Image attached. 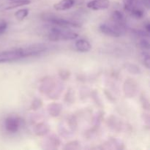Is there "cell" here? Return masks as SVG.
I'll use <instances>...</instances> for the list:
<instances>
[{"label":"cell","mask_w":150,"mask_h":150,"mask_svg":"<svg viewBox=\"0 0 150 150\" xmlns=\"http://www.w3.org/2000/svg\"><path fill=\"white\" fill-rule=\"evenodd\" d=\"M45 21L50 22L53 24L56 25L57 26H60L63 28H68V27H74L79 28L81 26L80 23H78L76 22L71 21L67 20L64 18H57L54 16H45Z\"/></svg>","instance_id":"cell-5"},{"label":"cell","mask_w":150,"mask_h":150,"mask_svg":"<svg viewBox=\"0 0 150 150\" xmlns=\"http://www.w3.org/2000/svg\"><path fill=\"white\" fill-rule=\"evenodd\" d=\"M137 91V83L133 79H126L124 83V92L127 98H133L136 95Z\"/></svg>","instance_id":"cell-8"},{"label":"cell","mask_w":150,"mask_h":150,"mask_svg":"<svg viewBox=\"0 0 150 150\" xmlns=\"http://www.w3.org/2000/svg\"><path fill=\"white\" fill-rule=\"evenodd\" d=\"M42 106V101L40 99H35L31 103V110H38Z\"/></svg>","instance_id":"cell-19"},{"label":"cell","mask_w":150,"mask_h":150,"mask_svg":"<svg viewBox=\"0 0 150 150\" xmlns=\"http://www.w3.org/2000/svg\"><path fill=\"white\" fill-rule=\"evenodd\" d=\"M21 120L17 116H9L4 120V128L10 133H16L21 126Z\"/></svg>","instance_id":"cell-6"},{"label":"cell","mask_w":150,"mask_h":150,"mask_svg":"<svg viewBox=\"0 0 150 150\" xmlns=\"http://www.w3.org/2000/svg\"><path fill=\"white\" fill-rule=\"evenodd\" d=\"M23 58H24V56H23L22 48H17V49L0 52V64L18 61Z\"/></svg>","instance_id":"cell-4"},{"label":"cell","mask_w":150,"mask_h":150,"mask_svg":"<svg viewBox=\"0 0 150 150\" xmlns=\"http://www.w3.org/2000/svg\"><path fill=\"white\" fill-rule=\"evenodd\" d=\"M59 76L63 80H66L67 79H68L69 76H70V73H69L67 70H62L59 72Z\"/></svg>","instance_id":"cell-25"},{"label":"cell","mask_w":150,"mask_h":150,"mask_svg":"<svg viewBox=\"0 0 150 150\" xmlns=\"http://www.w3.org/2000/svg\"><path fill=\"white\" fill-rule=\"evenodd\" d=\"M29 9H21V10H18V11L16 12L15 13V16H16V19L19 21H22L24 18L27 17L29 15Z\"/></svg>","instance_id":"cell-18"},{"label":"cell","mask_w":150,"mask_h":150,"mask_svg":"<svg viewBox=\"0 0 150 150\" xmlns=\"http://www.w3.org/2000/svg\"><path fill=\"white\" fill-rule=\"evenodd\" d=\"M99 29L102 33L113 38H119L122 36L125 30L124 25H120L114 23L112 24L102 23L100 25Z\"/></svg>","instance_id":"cell-3"},{"label":"cell","mask_w":150,"mask_h":150,"mask_svg":"<svg viewBox=\"0 0 150 150\" xmlns=\"http://www.w3.org/2000/svg\"><path fill=\"white\" fill-rule=\"evenodd\" d=\"M8 1H16V0H8Z\"/></svg>","instance_id":"cell-28"},{"label":"cell","mask_w":150,"mask_h":150,"mask_svg":"<svg viewBox=\"0 0 150 150\" xmlns=\"http://www.w3.org/2000/svg\"><path fill=\"white\" fill-rule=\"evenodd\" d=\"M130 12H131L132 16L134 17L135 18H142L144 17V10L142 8H140V7H138L135 5L131 9Z\"/></svg>","instance_id":"cell-17"},{"label":"cell","mask_w":150,"mask_h":150,"mask_svg":"<svg viewBox=\"0 0 150 150\" xmlns=\"http://www.w3.org/2000/svg\"><path fill=\"white\" fill-rule=\"evenodd\" d=\"M75 46H76V50L78 51L81 53L88 52L92 48V45H91L90 42L84 39L77 40L76 41V43H75Z\"/></svg>","instance_id":"cell-10"},{"label":"cell","mask_w":150,"mask_h":150,"mask_svg":"<svg viewBox=\"0 0 150 150\" xmlns=\"http://www.w3.org/2000/svg\"><path fill=\"white\" fill-rule=\"evenodd\" d=\"M24 58L29 57H35L45 52L47 50V46L44 44H35L29 45L26 48H22Z\"/></svg>","instance_id":"cell-7"},{"label":"cell","mask_w":150,"mask_h":150,"mask_svg":"<svg viewBox=\"0 0 150 150\" xmlns=\"http://www.w3.org/2000/svg\"><path fill=\"white\" fill-rule=\"evenodd\" d=\"M79 143L78 142H70L69 144H67L66 146L64 147L65 149H78L79 148Z\"/></svg>","instance_id":"cell-22"},{"label":"cell","mask_w":150,"mask_h":150,"mask_svg":"<svg viewBox=\"0 0 150 150\" xmlns=\"http://www.w3.org/2000/svg\"><path fill=\"white\" fill-rule=\"evenodd\" d=\"M87 7L93 10H102L108 8L110 6L109 0H92L87 3Z\"/></svg>","instance_id":"cell-9"},{"label":"cell","mask_w":150,"mask_h":150,"mask_svg":"<svg viewBox=\"0 0 150 150\" xmlns=\"http://www.w3.org/2000/svg\"><path fill=\"white\" fill-rule=\"evenodd\" d=\"M142 3H143L144 5L146 7V9H147V10H149V4H150L149 0H142Z\"/></svg>","instance_id":"cell-26"},{"label":"cell","mask_w":150,"mask_h":150,"mask_svg":"<svg viewBox=\"0 0 150 150\" xmlns=\"http://www.w3.org/2000/svg\"><path fill=\"white\" fill-rule=\"evenodd\" d=\"M34 131L37 136H45L46 133H48L50 131V127L46 123L40 122L35 126Z\"/></svg>","instance_id":"cell-14"},{"label":"cell","mask_w":150,"mask_h":150,"mask_svg":"<svg viewBox=\"0 0 150 150\" xmlns=\"http://www.w3.org/2000/svg\"><path fill=\"white\" fill-rule=\"evenodd\" d=\"M143 62L145 67H146L147 69H149L150 59H149V55L148 53L146 52L143 53Z\"/></svg>","instance_id":"cell-21"},{"label":"cell","mask_w":150,"mask_h":150,"mask_svg":"<svg viewBox=\"0 0 150 150\" xmlns=\"http://www.w3.org/2000/svg\"><path fill=\"white\" fill-rule=\"evenodd\" d=\"M79 35L74 32L67 30L63 27H54L48 33V40L51 42H58L62 40H71L76 39Z\"/></svg>","instance_id":"cell-1"},{"label":"cell","mask_w":150,"mask_h":150,"mask_svg":"<svg viewBox=\"0 0 150 150\" xmlns=\"http://www.w3.org/2000/svg\"><path fill=\"white\" fill-rule=\"evenodd\" d=\"M140 46L142 47L143 49L144 50H149V42L147 40L145 39V38L144 39H142L140 41Z\"/></svg>","instance_id":"cell-23"},{"label":"cell","mask_w":150,"mask_h":150,"mask_svg":"<svg viewBox=\"0 0 150 150\" xmlns=\"http://www.w3.org/2000/svg\"><path fill=\"white\" fill-rule=\"evenodd\" d=\"M31 3L30 0H16V1H12L7 5L4 6L2 10L0 11H4V10H12V9L17 8V7H22V6L26 5V4H29Z\"/></svg>","instance_id":"cell-12"},{"label":"cell","mask_w":150,"mask_h":150,"mask_svg":"<svg viewBox=\"0 0 150 150\" xmlns=\"http://www.w3.org/2000/svg\"><path fill=\"white\" fill-rule=\"evenodd\" d=\"M149 26H150L149 23H147V24H146V26H145V29H146V31L148 32V33H149Z\"/></svg>","instance_id":"cell-27"},{"label":"cell","mask_w":150,"mask_h":150,"mask_svg":"<svg viewBox=\"0 0 150 150\" xmlns=\"http://www.w3.org/2000/svg\"><path fill=\"white\" fill-rule=\"evenodd\" d=\"M75 4V0H61L54 5L55 10L58 11H64L73 7Z\"/></svg>","instance_id":"cell-11"},{"label":"cell","mask_w":150,"mask_h":150,"mask_svg":"<svg viewBox=\"0 0 150 150\" xmlns=\"http://www.w3.org/2000/svg\"><path fill=\"white\" fill-rule=\"evenodd\" d=\"M122 1L125 10L127 11H130L136 3V0H122Z\"/></svg>","instance_id":"cell-20"},{"label":"cell","mask_w":150,"mask_h":150,"mask_svg":"<svg viewBox=\"0 0 150 150\" xmlns=\"http://www.w3.org/2000/svg\"><path fill=\"white\" fill-rule=\"evenodd\" d=\"M7 29V23L4 21L0 22V35L4 34Z\"/></svg>","instance_id":"cell-24"},{"label":"cell","mask_w":150,"mask_h":150,"mask_svg":"<svg viewBox=\"0 0 150 150\" xmlns=\"http://www.w3.org/2000/svg\"><path fill=\"white\" fill-rule=\"evenodd\" d=\"M125 67L126 70L129 72V73H132V74L137 75L140 74L142 73V70H141L140 67L139 66H137L135 64H132V63H126L125 64Z\"/></svg>","instance_id":"cell-16"},{"label":"cell","mask_w":150,"mask_h":150,"mask_svg":"<svg viewBox=\"0 0 150 150\" xmlns=\"http://www.w3.org/2000/svg\"><path fill=\"white\" fill-rule=\"evenodd\" d=\"M112 20L114 23L120 25H124V16L119 10H115L112 13Z\"/></svg>","instance_id":"cell-15"},{"label":"cell","mask_w":150,"mask_h":150,"mask_svg":"<svg viewBox=\"0 0 150 150\" xmlns=\"http://www.w3.org/2000/svg\"><path fill=\"white\" fill-rule=\"evenodd\" d=\"M62 85L59 82L55 81L52 78H45L42 81L40 85V91L46 94L50 98H57L62 91Z\"/></svg>","instance_id":"cell-2"},{"label":"cell","mask_w":150,"mask_h":150,"mask_svg":"<svg viewBox=\"0 0 150 150\" xmlns=\"http://www.w3.org/2000/svg\"><path fill=\"white\" fill-rule=\"evenodd\" d=\"M48 112L51 117H58L62 112V105L60 103H53L49 104L48 105Z\"/></svg>","instance_id":"cell-13"}]
</instances>
